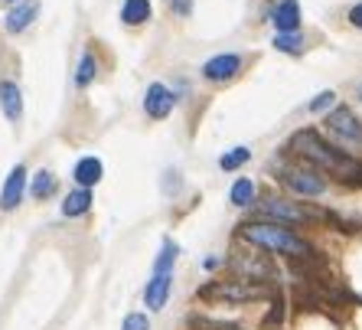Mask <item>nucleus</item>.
<instances>
[{"label":"nucleus","instance_id":"a211bd4d","mask_svg":"<svg viewBox=\"0 0 362 330\" xmlns=\"http://www.w3.org/2000/svg\"><path fill=\"white\" fill-rule=\"evenodd\" d=\"M173 262H177V242H163L160 249V258L153 262V275H160V271H173Z\"/></svg>","mask_w":362,"mask_h":330},{"label":"nucleus","instance_id":"2eb2a0df","mask_svg":"<svg viewBox=\"0 0 362 330\" xmlns=\"http://www.w3.org/2000/svg\"><path fill=\"white\" fill-rule=\"evenodd\" d=\"M88 206H92V193L88 190H76V193L66 196V203H62V216H82V212H88Z\"/></svg>","mask_w":362,"mask_h":330},{"label":"nucleus","instance_id":"412c9836","mask_svg":"<svg viewBox=\"0 0 362 330\" xmlns=\"http://www.w3.org/2000/svg\"><path fill=\"white\" fill-rule=\"evenodd\" d=\"M300 36L297 33H287V36H274V50H281V52H300Z\"/></svg>","mask_w":362,"mask_h":330},{"label":"nucleus","instance_id":"393cba45","mask_svg":"<svg viewBox=\"0 0 362 330\" xmlns=\"http://www.w3.org/2000/svg\"><path fill=\"white\" fill-rule=\"evenodd\" d=\"M170 4H173V10H177V13H189V0H170Z\"/></svg>","mask_w":362,"mask_h":330},{"label":"nucleus","instance_id":"0eeeda50","mask_svg":"<svg viewBox=\"0 0 362 330\" xmlns=\"http://www.w3.org/2000/svg\"><path fill=\"white\" fill-rule=\"evenodd\" d=\"M144 111L151 115V118H167L170 111H173V92H170L167 85L153 82L144 95Z\"/></svg>","mask_w":362,"mask_h":330},{"label":"nucleus","instance_id":"b1692460","mask_svg":"<svg viewBox=\"0 0 362 330\" xmlns=\"http://www.w3.org/2000/svg\"><path fill=\"white\" fill-rule=\"evenodd\" d=\"M349 23L359 26V30H362V4H356V7L349 10Z\"/></svg>","mask_w":362,"mask_h":330},{"label":"nucleus","instance_id":"7ed1b4c3","mask_svg":"<svg viewBox=\"0 0 362 330\" xmlns=\"http://www.w3.org/2000/svg\"><path fill=\"white\" fill-rule=\"evenodd\" d=\"M242 69V56H235V52H219V56H212L206 66H202V76L209 79V82H226V79H232Z\"/></svg>","mask_w":362,"mask_h":330},{"label":"nucleus","instance_id":"1a4fd4ad","mask_svg":"<svg viewBox=\"0 0 362 330\" xmlns=\"http://www.w3.org/2000/svg\"><path fill=\"white\" fill-rule=\"evenodd\" d=\"M36 13H40V4H36V0H20L17 7L7 13V20H4V30H7V33H23L26 26L36 20Z\"/></svg>","mask_w":362,"mask_h":330},{"label":"nucleus","instance_id":"dca6fc26","mask_svg":"<svg viewBox=\"0 0 362 330\" xmlns=\"http://www.w3.org/2000/svg\"><path fill=\"white\" fill-rule=\"evenodd\" d=\"M228 200L235 206H252V200H255V183L248 177H242V180H235L232 183V193H228Z\"/></svg>","mask_w":362,"mask_h":330},{"label":"nucleus","instance_id":"39448f33","mask_svg":"<svg viewBox=\"0 0 362 330\" xmlns=\"http://www.w3.org/2000/svg\"><path fill=\"white\" fill-rule=\"evenodd\" d=\"M327 125H329V131H333V135H339L343 141L362 144V121H356L349 108H337V111H333V115L327 118Z\"/></svg>","mask_w":362,"mask_h":330},{"label":"nucleus","instance_id":"f03ea898","mask_svg":"<svg viewBox=\"0 0 362 330\" xmlns=\"http://www.w3.org/2000/svg\"><path fill=\"white\" fill-rule=\"evenodd\" d=\"M245 239L255 246L268 249V252H281V255H307V242L297 239L291 229L278 226V222H252L245 226Z\"/></svg>","mask_w":362,"mask_h":330},{"label":"nucleus","instance_id":"f8f14e48","mask_svg":"<svg viewBox=\"0 0 362 330\" xmlns=\"http://www.w3.org/2000/svg\"><path fill=\"white\" fill-rule=\"evenodd\" d=\"M101 173H105V167H101L98 157H82V161L76 164V180L82 190H88V186H95L101 180Z\"/></svg>","mask_w":362,"mask_h":330},{"label":"nucleus","instance_id":"a878e982","mask_svg":"<svg viewBox=\"0 0 362 330\" xmlns=\"http://www.w3.org/2000/svg\"><path fill=\"white\" fill-rule=\"evenodd\" d=\"M359 98H362V89H359Z\"/></svg>","mask_w":362,"mask_h":330},{"label":"nucleus","instance_id":"4be33fe9","mask_svg":"<svg viewBox=\"0 0 362 330\" xmlns=\"http://www.w3.org/2000/svg\"><path fill=\"white\" fill-rule=\"evenodd\" d=\"M121 330H151V317H147V314H127L124 317V327Z\"/></svg>","mask_w":362,"mask_h":330},{"label":"nucleus","instance_id":"ddd939ff","mask_svg":"<svg viewBox=\"0 0 362 330\" xmlns=\"http://www.w3.org/2000/svg\"><path fill=\"white\" fill-rule=\"evenodd\" d=\"M262 212L271 216V220H284V222H300L303 220V212L297 210V206L284 203V200H268V203H262Z\"/></svg>","mask_w":362,"mask_h":330},{"label":"nucleus","instance_id":"aec40b11","mask_svg":"<svg viewBox=\"0 0 362 330\" xmlns=\"http://www.w3.org/2000/svg\"><path fill=\"white\" fill-rule=\"evenodd\" d=\"M92 79H95V59H92V56H88V52H85V56H82V62H78L76 85H82V89H85V85L92 82Z\"/></svg>","mask_w":362,"mask_h":330},{"label":"nucleus","instance_id":"f3484780","mask_svg":"<svg viewBox=\"0 0 362 330\" xmlns=\"http://www.w3.org/2000/svg\"><path fill=\"white\" fill-rule=\"evenodd\" d=\"M52 190H56V180H52V173L40 170V173L33 177V186H30V193H33L36 200H46V196H52Z\"/></svg>","mask_w":362,"mask_h":330},{"label":"nucleus","instance_id":"f257e3e1","mask_svg":"<svg viewBox=\"0 0 362 330\" xmlns=\"http://www.w3.org/2000/svg\"><path fill=\"white\" fill-rule=\"evenodd\" d=\"M294 144L300 147V154L307 157V161L320 164L323 170H333V173H343V177H356V173H362V164H356L353 157H346V154L337 151V147L323 144L313 131H300V135L294 137Z\"/></svg>","mask_w":362,"mask_h":330},{"label":"nucleus","instance_id":"bb28decb","mask_svg":"<svg viewBox=\"0 0 362 330\" xmlns=\"http://www.w3.org/2000/svg\"><path fill=\"white\" fill-rule=\"evenodd\" d=\"M228 330H235V327H228Z\"/></svg>","mask_w":362,"mask_h":330},{"label":"nucleus","instance_id":"5701e85b","mask_svg":"<svg viewBox=\"0 0 362 330\" xmlns=\"http://www.w3.org/2000/svg\"><path fill=\"white\" fill-rule=\"evenodd\" d=\"M333 102H337V95H333V92H320V95H317V98L310 102V111H323V108H329Z\"/></svg>","mask_w":362,"mask_h":330},{"label":"nucleus","instance_id":"6e6552de","mask_svg":"<svg viewBox=\"0 0 362 330\" xmlns=\"http://www.w3.org/2000/svg\"><path fill=\"white\" fill-rule=\"evenodd\" d=\"M23 186H26V167L17 164V167L7 173V183H4V193H0V210H17V203L23 200Z\"/></svg>","mask_w":362,"mask_h":330},{"label":"nucleus","instance_id":"423d86ee","mask_svg":"<svg viewBox=\"0 0 362 330\" xmlns=\"http://www.w3.org/2000/svg\"><path fill=\"white\" fill-rule=\"evenodd\" d=\"M284 183L300 196H320L327 190L323 177H317L313 170H284Z\"/></svg>","mask_w":362,"mask_h":330},{"label":"nucleus","instance_id":"9d476101","mask_svg":"<svg viewBox=\"0 0 362 330\" xmlns=\"http://www.w3.org/2000/svg\"><path fill=\"white\" fill-rule=\"evenodd\" d=\"M0 108L10 121L23 118V92H20L17 82H0Z\"/></svg>","mask_w":362,"mask_h":330},{"label":"nucleus","instance_id":"20e7f679","mask_svg":"<svg viewBox=\"0 0 362 330\" xmlns=\"http://www.w3.org/2000/svg\"><path fill=\"white\" fill-rule=\"evenodd\" d=\"M170 288H173V271H160V275H151L147 288H144V305L151 311H163L170 297Z\"/></svg>","mask_w":362,"mask_h":330},{"label":"nucleus","instance_id":"6ab92c4d","mask_svg":"<svg viewBox=\"0 0 362 330\" xmlns=\"http://www.w3.org/2000/svg\"><path fill=\"white\" fill-rule=\"evenodd\" d=\"M248 157H252V151H248V147H232L228 154H222V157H219V167L222 170H235V167H242Z\"/></svg>","mask_w":362,"mask_h":330},{"label":"nucleus","instance_id":"9b49d317","mask_svg":"<svg viewBox=\"0 0 362 330\" xmlns=\"http://www.w3.org/2000/svg\"><path fill=\"white\" fill-rule=\"evenodd\" d=\"M274 26H278V36L297 33V26H300V7H297V0H281L278 10H274Z\"/></svg>","mask_w":362,"mask_h":330},{"label":"nucleus","instance_id":"4468645a","mask_svg":"<svg viewBox=\"0 0 362 330\" xmlns=\"http://www.w3.org/2000/svg\"><path fill=\"white\" fill-rule=\"evenodd\" d=\"M121 20L131 23V26L147 23V20H151V0H124V7H121Z\"/></svg>","mask_w":362,"mask_h":330}]
</instances>
